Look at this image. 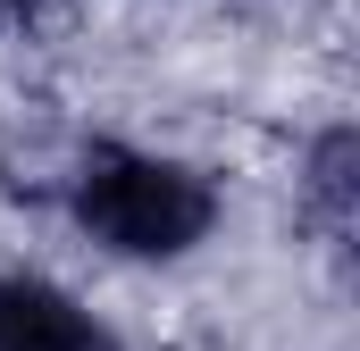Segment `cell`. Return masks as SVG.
<instances>
[{
	"instance_id": "3",
	"label": "cell",
	"mask_w": 360,
	"mask_h": 351,
	"mask_svg": "<svg viewBox=\"0 0 360 351\" xmlns=\"http://www.w3.org/2000/svg\"><path fill=\"white\" fill-rule=\"evenodd\" d=\"M360 143H352V126H335V134H319V151H310V201H319V218L344 234L352 226V192H360Z\"/></svg>"
},
{
	"instance_id": "1",
	"label": "cell",
	"mask_w": 360,
	"mask_h": 351,
	"mask_svg": "<svg viewBox=\"0 0 360 351\" xmlns=\"http://www.w3.org/2000/svg\"><path fill=\"white\" fill-rule=\"evenodd\" d=\"M76 218L92 243L126 251V260H176L218 226V192L210 176L184 159H151V151H92L84 184H76Z\"/></svg>"
},
{
	"instance_id": "2",
	"label": "cell",
	"mask_w": 360,
	"mask_h": 351,
	"mask_svg": "<svg viewBox=\"0 0 360 351\" xmlns=\"http://www.w3.org/2000/svg\"><path fill=\"white\" fill-rule=\"evenodd\" d=\"M0 351H101V326L42 284V276H0Z\"/></svg>"
},
{
	"instance_id": "4",
	"label": "cell",
	"mask_w": 360,
	"mask_h": 351,
	"mask_svg": "<svg viewBox=\"0 0 360 351\" xmlns=\"http://www.w3.org/2000/svg\"><path fill=\"white\" fill-rule=\"evenodd\" d=\"M34 8H42V0H0V25H25Z\"/></svg>"
}]
</instances>
